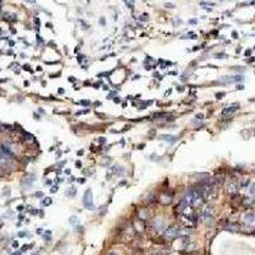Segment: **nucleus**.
<instances>
[{
    "label": "nucleus",
    "instance_id": "nucleus-18",
    "mask_svg": "<svg viewBox=\"0 0 255 255\" xmlns=\"http://www.w3.org/2000/svg\"><path fill=\"white\" fill-rule=\"evenodd\" d=\"M5 19L7 21H14V19H16V17H14V14H7Z\"/></svg>",
    "mask_w": 255,
    "mask_h": 255
},
{
    "label": "nucleus",
    "instance_id": "nucleus-27",
    "mask_svg": "<svg viewBox=\"0 0 255 255\" xmlns=\"http://www.w3.org/2000/svg\"><path fill=\"white\" fill-rule=\"evenodd\" d=\"M17 209H18V211H19V212H21V211H23V209H24V207H23V205H19V207H18V208H17Z\"/></svg>",
    "mask_w": 255,
    "mask_h": 255
},
{
    "label": "nucleus",
    "instance_id": "nucleus-35",
    "mask_svg": "<svg viewBox=\"0 0 255 255\" xmlns=\"http://www.w3.org/2000/svg\"><path fill=\"white\" fill-rule=\"evenodd\" d=\"M1 130H3V128H1V125H0V131H1Z\"/></svg>",
    "mask_w": 255,
    "mask_h": 255
},
{
    "label": "nucleus",
    "instance_id": "nucleus-22",
    "mask_svg": "<svg viewBox=\"0 0 255 255\" xmlns=\"http://www.w3.org/2000/svg\"><path fill=\"white\" fill-rule=\"evenodd\" d=\"M216 96H217V98H222V96H225V93L223 92H219V93H217Z\"/></svg>",
    "mask_w": 255,
    "mask_h": 255
},
{
    "label": "nucleus",
    "instance_id": "nucleus-8",
    "mask_svg": "<svg viewBox=\"0 0 255 255\" xmlns=\"http://www.w3.org/2000/svg\"><path fill=\"white\" fill-rule=\"evenodd\" d=\"M244 221L246 222V223L249 225H251L255 222V213H253V212H249V213H246L244 216Z\"/></svg>",
    "mask_w": 255,
    "mask_h": 255
},
{
    "label": "nucleus",
    "instance_id": "nucleus-1",
    "mask_svg": "<svg viewBox=\"0 0 255 255\" xmlns=\"http://www.w3.org/2000/svg\"><path fill=\"white\" fill-rule=\"evenodd\" d=\"M185 200L188 204H191V205H195V207H199L203 202H204V198L202 196V194L196 189H191L189 190L186 194H185Z\"/></svg>",
    "mask_w": 255,
    "mask_h": 255
},
{
    "label": "nucleus",
    "instance_id": "nucleus-13",
    "mask_svg": "<svg viewBox=\"0 0 255 255\" xmlns=\"http://www.w3.org/2000/svg\"><path fill=\"white\" fill-rule=\"evenodd\" d=\"M159 139H163V140H167V142H170V143H172V142L176 140V136H173V135H162Z\"/></svg>",
    "mask_w": 255,
    "mask_h": 255
},
{
    "label": "nucleus",
    "instance_id": "nucleus-21",
    "mask_svg": "<svg viewBox=\"0 0 255 255\" xmlns=\"http://www.w3.org/2000/svg\"><path fill=\"white\" fill-rule=\"evenodd\" d=\"M125 4H126V5L129 7V8H133V1H125Z\"/></svg>",
    "mask_w": 255,
    "mask_h": 255
},
{
    "label": "nucleus",
    "instance_id": "nucleus-3",
    "mask_svg": "<svg viewBox=\"0 0 255 255\" xmlns=\"http://www.w3.org/2000/svg\"><path fill=\"white\" fill-rule=\"evenodd\" d=\"M179 234H180V231H179V228L176 227V226H170V227L165 231L163 236H165V239L166 240H173Z\"/></svg>",
    "mask_w": 255,
    "mask_h": 255
},
{
    "label": "nucleus",
    "instance_id": "nucleus-17",
    "mask_svg": "<svg viewBox=\"0 0 255 255\" xmlns=\"http://www.w3.org/2000/svg\"><path fill=\"white\" fill-rule=\"evenodd\" d=\"M249 193L251 195H254L255 194V182L254 184H251V186H250V189H249Z\"/></svg>",
    "mask_w": 255,
    "mask_h": 255
},
{
    "label": "nucleus",
    "instance_id": "nucleus-31",
    "mask_svg": "<svg viewBox=\"0 0 255 255\" xmlns=\"http://www.w3.org/2000/svg\"><path fill=\"white\" fill-rule=\"evenodd\" d=\"M13 246H14V248H17V246H18V242H17V241H16V242H13Z\"/></svg>",
    "mask_w": 255,
    "mask_h": 255
},
{
    "label": "nucleus",
    "instance_id": "nucleus-14",
    "mask_svg": "<svg viewBox=\"0 0 255 255\" xmlns=\"http://www.w3.org/2000/svg\"><path fill=\"white\" fill-rule=\"evenodd\" d=\"M148 218V213H147V211L143 209V211H140L139 212V219L140 221H145Z\"/></svg>",
    "mask_w": 255,
    "mask_h": 255
},
{
    "label": "nucleus",
    "instance_id": "nucleus-34",
    "mask_svg": "<svg viewBox=\"0 0 255 255\" xmlns=\"http://www.w3.org/2000/svg\"><path fill=\"white\" fill-rule=\"evenodd\" d=\"M0 10H1V1H0Z\"/></svg>",
    "mask_w": 255,
    "mask_h": 255
},
{
    "label": "nucleus",
    "instance_id": "nucleus-32",
    "mask_svg": "<svg viewBox=\"0 0 255 255\" xmlns=\"http://www.w3.org/2000/svg\"><path fill=\"white\" fill-rule=\"evenodd\" d=\"M108 255H117V254H116V253H114V251H111V253L108 254Z\"/></svg>",
    "mask_w": 255,
    "mask_h": 255
},
{
    "label": "nucleus",
    "instance_id": "nucleus-10",
    "mask_svg": "<svg viewBox=\"0 0 255 255\" xmlns=\"http://www.w3.org/2000/svg\"><path fill=\"white\" fill-rule=\"evenodd\" d=\"M171 200H172V196L170 194H162L161 196H159V202H161L162 204H170Z\"/></svg>",
    "mask_w": 255,
    "mask_h": 255
},
{
    "label": "nucleus",
    "instance_id": "nucleus-25",
    "mask_svg": "<svg viewBox=\"0 0 255 255\" xmlns=\"http://www.w3.org/2000/svg\"><path fill=\"white\" fill-rule=\"evenodd\" d=\"M81 103H82V105L88 106V105H89V101H81Z\"/></svg>",
    "mask_w": 255,
    "mask_h": 255
},
{
    "label": "nucleus",
    "instance_id": "nucleus-4",
    "mask_svg": "<svg viewBox=\"0 0 255 255\" xmlns=\"http://www.w3.org/2000/svg\"><path fill=\"white\" fill-rule=\"evenodd\" d=\"M203 219H204V222H205V223H208V225L212 223V219H213V217H212L211 209H207V211L203 212Z\"/></svg>",
    "mask_w": 255,
    "mask_h": 255
},
{
    "label": "nucleus",
    "instance_id": "nucleus-12",
    "mask_svg": "<svg viewBox=\"0 0 255 255\" xmlns=\"http://www.w3.org/2000/svg\"><path fill=\"white\" fill-rule=\"evenodd\" d=\"M0 152H1V153H4V154H7V156H9V157H12V156H13V153H12L10 148H9L8 145H5V144L0 145Z\"/></svg>",
    "mask_w": 255,
    "mask_h": 255
},
{
    "label": "nucleus",
    "instance_id": "nucleus-6",
    "mask_svg": "<svg viewBox=\"0 0 255 255\" xmlns=\"http://www.w3.org/2000/svg\"><path fill=\"white\" fill-rule=\"evenodd\" d=\"M162 226H163V219H162V217H157V218H154L153 221V227L156 231H159L162 228Z\"/></svg>",
    "mask_w": 255,
    "mask_h": 255
},
{
    "label": "nucleus",
    "instance_id": "nucleus-2",
    "mask_svg": "<svg viewBox=\"0 0 255 255\" xmlns=\"http://www.w3.org/2000/svg\"><path fill=\"white\" fill-rule=\"evenodd\" d=\"M83 205L89 211L93 209V195H92L91 189H87L86 193H84V195H83Z\"/></svg>",
    "mask_w": 255,
    "mask_h": 255
},
{
    "label": "nucleus",
    "instance_id": "nucleus-29",
    "mask_svg": "<svg viewBox=\"0 0 255 255\" xmlns=\"http://www.w3.org/2000/svg\"><path fill=\"white\" fill-rule=\"evenodd\" d=\"M196 117H198V119H203V114H198Z\"/></svg>",
    "mask_w": 255,
    "mask_h": 255
},
{
    "label": "nucleus",
    "instance_id": "nucleus-33",
    "mask_svg": "<svg viewBox=\"0 0 255 255\" xmlns=\"http://www.w3.org/2000/svg\"><path fill=\"white\" fill-rule=\"evenodd\" d=\"M32 255H39V251H36L35 254H32Z\"/></svg>",
    "mask_w": 255,
    "mask_h": 255
},
{
    "label": "nucleus",
    "instance_id": "nucleus-11",
    "mask_svg": "<svg viewBox=\"0 0 255 255\" xmlns=\"http://www.w3.org/2000/svg\"><path fill=\"white\" fill-rule=\"evenodd\" d=\"M242 77L241 75H236V77H225V78H222V81L223 82H228V83H231V82H239V81H242Z\"/></svg>",
    "mask_w": 255,
    "mask_h": 255
},
{
    "label": "nucleus",
    "instance_id": "nucleus-28",
    "mask_svg": "<svg viewBox=\"0 0 255 255\" xmlns=\"http://www.w3.org/2000/svg\"><path fill=\"white\" fill-rule=\"evenodd\" d=\"M100 22H101V24H106V21L103 19V18H101V19H100Z\"/></svg>",
    "mask_w": 255,
    "mask_h": 255
},
{
    "label": "nucleus",
    "instance_id": "nucleus-20",
    "mask_svg": "<svg viewBox=\"0 0 255 255\" xmlns=\"http://www.w3.org/2000/svg\"><path fill=\"white\" fill-rule=\"evenodd\" d=\"M142 21H147L148 19V14H143V17H140Z\"/></svg>",
    "mask_w": 255,
    "mask_h": 255
},
{
    "label": "nucleus",
    "instance_id": "nucleus-15",
    "mask_svg": "<svg viewBox=\"0 0 255 255\" xmlns=\"http://www.w3.org/2000/svg\"><path fill=\"white\" fill-rule=\"evenodd\" d=\"M69 222H70V225H72V226H77V225L79 223V222H78V218H77L75 216H72V217H70V218H69Z\"/></svg>",
    "mask_w": 255,
    "mask_h": 255
},
{
    "label": "nucleus",
    "instance_id": "nucleus-5",
    "mask_svg": "<svg viewBox=\"0 0 255 255\" xmlns=\"http://www.w3.org/2000/svg\"><path fill=\"white\" fill-rule=\"evenodd\" d=\"M239 108V105L237 103H235V105H232V106H230V107H227V108H225L223 111H222V115L223 116H226V115H230V114H234V112L236 111Z\"/></svg>",
    "mask_w": 255,
    "mask_h": 255
},
{
    "label": "nucleus",
    "instance_id": "nucleus-30",
    "mask_svg": "<svg viewBox=\"0 0 255 255\" xmlns=\"http://www.w3.org/2000/svg\"><path fill=\"white\" fill-rule=\"evenodd\" d=\"M26 235H27L26 232H19V236H21V237H22V236H26Z\"/></svg>",
    "mask_w": 255,
    "mask_h": 255
},
{
    "label": "nucleus",
    "instance_id": "nucleus-9",
    "mask_svg": "<svg viewBox=\"0 0 255 255\" xmlns=\"http://www.w3.org/2000/svg\"><path fill=\"white\" fill-rule=\"evenodd\" d=\"M237 188H239L237 184L232 181V182H230L228 185H227V189H226V190H227L228 194H235V193L237 191Z\"/></svg>",
    "mask_w": 255,
    "mask_h": 255
},
{
    "label": "nucleus",
    "instance_id": "nucleus-7",
    "mask_svg": "<svg viewBox=\"0 0 255 255\" xmlns=\"http://www.w3.org/2000/svg\"><path fill=\"white\" fill-rule=\"evenodd\" d=\"M33 182H35V175H28L24 180L22 181V185L23 186H31Z\"/></svg>",
    "mask_w": 255,
    "mask_h": 255
},
{
    "label": "nucleus",
    "instance_id": "nucleus-24",
    "mask_svg": "<svg viewBox=\"0 0 255 255\" xmlns=\"http://www.w3.org/2000/svg\"><path fill=\"white\" fill-rule=\"evenodd\" d=\"M88 112V110H82V111H79L78 112V115H82V114H87Z\"/></svg>",
    "mask_w": 255,
    "mask_h": 255
},
{
    "label": "nucleus",
    "instance_id": "nucleus-23",
    "mask_svg": "<svg viewBox=\"0 0 255 255\" xmlns=\"http://www.w3.org/2000/svg\"><path fill=\"white\" fill-rule=\"evenodd\" d=\"M58 191V186H53L51 188V193H56Z\"/></svg>",
    "mask_w": 255,
    "mask_h": 255
},
{
    "label": "nucleus",
    "instance_id": "nucleus-16",
    "mask_svg": "<svg viewBox=\"0 0 255 255\" xmlns=\"http://www.w3.org/2000/svg\"><path fill=\"white\" fill-rule=\"evenodd\" d=\"M70 190H68L67 191V195H69V196H73V195H75V193H77V190H75V188H69Z\"/></svg>",
    "mask_w": 255,
    "mask_h": 255
},
{
    "label": "nucleus",
    "instance_id": "nucleus-19",
    "mask_svg": "<svg viewBox=\"0 0 255 255\" xmlns=\"http://www.w3.org/2000/svg\"><path fill=\"white\" fill-rule=\"evenodd\" d=\"M42 204H44V205L51 204V199H50V198H45V200H42Z\"/></svg>",
    "mask_w": 255,
    "mask_h": 255
},
{
    "label": "nucleus",
    "instance_id": "nucleus-26",
    "mask_svg": "<svg viewBox=\"0 0 255 255\" xmlns=\"http://www.w3.org/2000/svg\"><path fill=\"white\" fill-rule=\"evenodd\" d=\"M166 7H167V8H173V4H171V3H167V4H166Z\"/></svg>",
    "mask_w": 255,
    "mask_h": 255
}]
</instances>
